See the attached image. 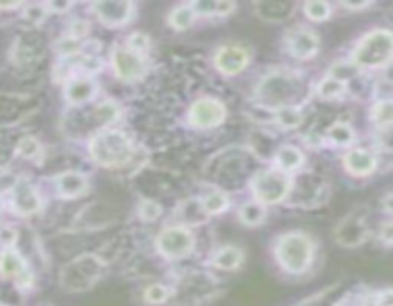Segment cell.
<instances>
[{"mask_svg":"<svg viewBox=\"0 0 393 306\" xmlns=\"http://www.w3.org/2000/svg\"><path fill=\"white\" fill-rule=\"evenodd\" d=\"M393 62V33L387 29H376L368 33L353 52V63L357 67H387Z\"/></svg>","mask_w":393,"mask_h":306,"instance_id":"6da1fadb","label":"cell"},{"mask_svg":"<svg viewBox=\"0 0 393 306\" xmlns=\"http://www.w3.org/2000/svg\"><path fill=\"white\" fill-rule=\"evenodd\" d=\"M313 241L305 234H286L276 244V258L290 274H303L313 263Z\"/></svg>","mask_w":393,"mask_h":306,"instance_id":"7a4b0ae2","label":"cell"},{"mask_svg":"<svg viewBox=\"0 0 393 306\" xmlns=\"http://www.w3.org/2000/svg\"><path fill=\"white\" fill-rule=\"evenodd\" d=\"M90 155L106 167H117L133 155V144L123 132L102 131L90 140Z\"/></svg>","mask_w":393,"mask_h":306,"instance_id":"3957f363","label":"cell"},{"mask_svg":"<svg viewBox=\"0 0 393 306\" xmlns=\"http://www.w3.org/2000/svg\"><path fill=\"white\" fill-rule=\"evenodd\" d=\"M252 187H254L255 197L261 203H279L290 194L292 182H290L288 175L280 169H267L255 175Z\"/></svg>","mask_w":393,"mask_h":306,"instance_id":"277c9868","label":"cell"},{"mask_svg":"<svg viewBox=\"0 0 393 306\" xmlns=\"http://www.w3.org/2000/svg\"><path fill=\"white\" fill-rule=\"evenodd\" d=\"M102 268L104 264L95 256L77 258L75 263L68 264L62 272V285L70 291H85L100 278Z\"/></svg>","mask_w":393,"mask_h":306,"instance_id":"5b68a950","label":"cell"},{"mask_svg":"<svg viewBox=\"0 0 393 306\" xmlns=\"http://www.w3.org/2000/svg\"><path fill=\"white\" fill-rule=\"evenodd\" d=\"M194 247V236L190 231L178 226V228H167L159 234L158 249L167 258H183Z\"/></svg>","mask_w":393,"mask_h":306,"instance_id":"8992f818","label":"cell"},{"mask_svg":"<svg viewBox=\"0 0 393 306\" xmlns=\"http://www.w3.org/2000/svg\"><path fill=\"white\" fill-rule=\"evenodd\" d=\"M188 119L198 129H211V126H219L227 119V109L221 102L213 98H202L190 107Z\"/></svg>","mask_w":393,"mask_h":306,"instance_id":"52a82bcc","label":"cell"},{"mask_svg":"<svg viewBox=\"0 0 393 306\" xmlns=\"http://www.w3.org/2000/svg\"><path fill=\"white\" fill-rule=\"evenodd\" d=\"M112 63H114L115 73L123 81H131V79H139L144 75L146 71V62L139 52L131 50L129 46H119L115 48L112 54Z\"/></svg>","mask_w":393,"mask_h":306,"instance_id":"ba28073f","label":"cell"},{"mask_svg":"<svg viewBox=\"0 0 393 306\" xmlns=\"http://www.w3.org/2000/svg\"><path fill=\"white\" fill-rule=\"evenodd\" d=\"M92 12L106 26H123V23H127L129 19L133 18L134 4L133 2H127V0H104V2L92 4Z\"/></svg>","mask_w":393,"mask_h":306,"instance_id":"9c48e42d","label":"cell"},{"mask_svg":"<svg viewBox=\"0 0 393 306\" xmlns=\"http://www.w3.org/2000/svg\"><path fill=\"white\" fill-rule=\"evenodd\" d=\"M249 52L244 46L238 44H229V46H222L215 54V65L219 67L221 73L225 75H238L249 63Z\"/></svg>","mask_w":393,"mask_h":306,"instance_id":"30bf717a","label":"cell"},{"mask_svg":"<svg viewBox=\"0 0 393 306\" xmlns=\"http://www.w3.org/2000/svg\"><path fill=\"white\" fill-rule=\"evenodd\" d=\"M12 207L14 211L21 214V217L37 213L38 209H41V197H38L37 190L31 184H27V182H18L14 186Z\"/></svg>","mask_w":393,"mask_h":306,"instance_id":"8fae6325","label":"cell"},{"mask_svg":"<svg viewBox=\"0 0 393 306\" xmlns=\"http://www.w3.org/2000/svg\"><path fill=\"white\" fill-rule=\"evenodd\" d=\"M368 238L367 226L357 217H348L340 222L336 228V239L345 247H357Z\"/></svg>","mask_w":393,"mask_h":306,"instance_id":"7c38bea8","label":"cell"},{"mask_svg":"<svg viewBox=\"0 0 393 306\" xmlns=\"http://www.w3.org/2000/svg\"><path fill=\"white\" fill-rule=\"evenodd\" d=\"M288 48L296 58H311L318 50V37L311 29H296L288 35Z\"/></svg>","mask_w":393,"mask_h":306,"instance_id":"4fadbf2b","label":"cell"},{"mask_svg":"<svg viewBox=\"0 0 393 306\" xmlns=\"http://www.w3.org/2000/svg\"><path fill=\"white\" fill-rule=\"evenodd\" d=\"M345 169L355 176L372 175L378 167V159L372 151L368 150H351L343 159Z\"/></svg>","mask_w":393,"mask_h":306,"instance_id":"5bb4252c","label":"cell"},{"mask_svg":"<svg viewBox=\"0 0 393 306\" xmlns=\"http://www.w3.org/2000/svg\"><path fill=\"white\" fill-rule=\"evenodd\" d=\"M87 186H89L87 176L81 175V173H75V170H68V173L56 178L58 194L65 197V200H73V197H79L81 194H85Z\"/></svg>","mask_w":393,"mask_h":306,"instance_id":"9a60e30c","label":"cell"},{"mask_svg":"<svg viewBox=\"0 0 393 306\" xmlns=\"http://www.w3.org/2000/svg\"><path fill=\"white\" fill-rule=\"evenodd\" d=\"M96 82L90 77H75L65 87V98L71 104H85L96 96Z\"/></svg>","mask_w":393,"mask_h":306,"instance_id":"2e32d148","label":"cell"},{"mask_svg":"<svg viewBox=\"0 0 393 306\" xmlns=\"http://www.w3.org/2000/svg\"><path fill=\"white\" fill-rule=\"evenodd\" d=\"M276 167H279L282 173H294V170H298L303 167V153L298 150V148H294V146H284V148H280L279 153H276Z\"/></svg>","mask_w":393,"mask_h":306,"instance_id":"e0dca14e","label":"cell"},{"mask_svg":"<svg viewBox=\"0 0 393 306\" xmlns=\"http://www.w3.org/2000/svg\"><path fill=\"white\" fill-rule=\"evenodd\" d=\"M242 258H244V253H242L240 247L229 245V247H222V249L217 251L211 258V263L221 270H235L240 266Z\"/></svg>","mask_w":393,"mask_h":306,"instance_id":"ac0fdd59","label":"cell"},{"mask_svg":"<svg viewBox=\"0 0 393 306\" xmlns=\"http://www.w3.org/2000/svg\"><path fill=\"white\" fill-rule=\"evenodd\" d=\"M192 8L200 16H229L235 10V4L227 0H198Z\"/></svg>","mask_w":393,"mask_h":306,"instance_id":"d6986e66","label":"cell"},{"mask_svg":"<svg viewBox=\"0 0 393 306\" xmlns=\"http://www.w3.org/2000/svg\"><path fill=\"white\" fill-rule=\"evenodd\" d=\"M26 270V263L19 253L14 249H6L0 255V274L6 278H18Z\"/></svg>","mask_w":393,"mask_h":306,"instance_id":"ffe728a7","label":"cell"},{"mask_svg":"<svg viewBox=\"0 0 393 306\" xmlns=\"http://www.w3.org/2000/svg\"><path fill=\"white\" fill-rule=\"evenodd\" d=\"M273 117L280 126H284V129H296L303 121V111L296 106H282L273 113Z\"/></svg>","mask_w":393,"mask_h":306,"instance_id":"44dd1931","label":"cell"},{"mask_svg":"<svg viewBox=\"0 0 393 306\" xmlns=\"http://www.w3.org/2000/svg\"><path fill=\"white\" fill-rule=\"evenodd\" d=\"M265 207L261 201H249L240 209V220L246 226H259L265 220Z\"/></svg>","mask_w":393,"mask_h":306,"instance_id":"7402d4cb","label":"cell"},{"mask_svg":"<svg viewBox=\"0 0 393 306\" xmlns=\"http://www.w3.org/2000/svg\"><path fill=\"white\" fill-rule=\"evenodd\" d=\"M198 13L194 12V8L190 6H178L175 8L171 12V16H169V23H171L175 29H178V31H184V29H188V27L194 23V19H196Z\"/></svg>","mask_w":393,"mask_h":306,"instance_id":"603a6c76","label":"cell"},{"mask_svg":"<svg viewBox=\"0 0 393 306\" xmlns=\"http://www.w3.org/2000/svg\"><path fill=\"white\" fill-rule=\"evenodd\" d=\"M345 92V82L338 81L336 77H324L321 84H318V96L324 98V100H334V98H340L342 94Z\"/></svg>","mask_w":393,"mask_h":306,"instance_id":"cb8c5ba5","label":"cell"},{"mask_svg":"<svg viewBox=\"0 0 393 306\" xmlns=\"http://www.w3.org/2000/svg\"><path fill=\"white\" fill-rule=\"evenodd\" d=\"M328 140L336 146H349L355 140V132L348 123H336L328 129Z\"/></svg>","mask_w":393,"mask_h":306,"instance_id":"d4e9b609","label":"cell"},{"mask_svg":"<svg viewBox=\"0 0 393 306\" xmlns=\"http://www.w3.org/2000/svg\"><path fill=\"white\" fill-rule=\"evenodd\" d=\"M372 121L380 126L393 125V100L376 102L372 107Z\"/></svg>","mask_w":393,"mask_h":306,"instance_id":"484cf974","label":"cell"},{"mask_svg":"<svg viewBox=\"0 0 393 306\" xmlns=\"http://www.w3.org/2000/svg\"><path fill=\"white\" fill-rule=\"evenodd\" d=\"M229 205V197L222 194V192H211V194L203 200V207H205V211L210 214L222 213V211H227V207Z\"/></svg>","mask_w":393,"mask_h":306,"instance_id":"4316f807","label":"cell"},{"mask_svg":"<svg viewBox=\"0 0 393 306\" xmlns=\"http://www.w3.org/2000/svg\"><path fill=\"white\" fill-rule=\"evenodd\" d=\"M307 18L313 19V21H324L328 19L330 16V4L328 2H323V0H311L303 6Z\"/></svg>","mask_w":393,"mask_h":306,"instance_id":"83f0119b","label":"cell"},{"mask_svg":"<svg viewBox=\"0 0 393 306\" xmlns=\"http://www.w3.org/2000/svg\"><path fill=\"white\" fill-rule=\"evenodd\" d=\"M169 289L165 288V285H159V283H154L150 288L144 291V300H146L148 305H163L169 299Z\"/></svg>","mask_w":393,"mask_h":306,"instance_id":"f1b7e54d","label":"cell"},{"mask_svg":"<svg viewBox=\"0 0 393 306\" xmlns=\"http://www.w3.org/2000/svg\"><path fill=\"white\" fill-rule=\"evenodd\" d=\"M95 117L98 123L108 125V123H112V121H115L119 117V109H117V106L112 104V102H104V104H100V106L95 109Z\"/></svg>","mask_w":393,"mask_h":306,"instance_id":"f546056e","label":"cell"},{"mask_svg":"<svg viewBox=\"0 0 393 306\" xmlns=\"http://www.w3.org/2000/svg\"><path fill=\"white\" fill-rule=\"evenodd\" d=\"M16 151H18V155L26 157V159H31V157H35L38 151H41V144L37 142V138L26 136L19 140Z\"/></svg>","mask_w":393,"mask_h":306,"instance_id":"4dcf8cb0","label":"cell"},{"mask_svg":"<svg viewBox=\"0 0 393 306\" xmlns=\"http://www.w3.org/2000/svg\"><path fill=\"white\" fill-rule=\"evenodd\" d=\"M357 69H359V67H357V65L353 62H351V63H349V62H340V63H336L334 67H332V71H330V75L336 77L338 81L345 82V81H348V79H351V77L355 75Z\"/></svg>","mask_w":393,"mask_h":306,"instance_id":"1f68e13d","label":"cell"},{"mask_svg":"<svg viewBox=\"0 0 393 306\" xmlns=\"http://www.w3.org/2000/svg\"><path fill=\"white\" fill-rule=\"evenodd\" d=\"M161 214V207L152 200H146L140 203V217L144 220H156Z\"/></svg>","mask_w":393,"mask_h":306,"instance_id":"d6a6232c","label":"cell"},{"mask_svg":"<svg viewBox=\"0 0 393 306\" xmlns=\"http://www.w3.org/2000/svg\"><path fill=\"white\" fill-rule=\"evenodd\" d=\"M148 46H150V38L144 33H134L129 37V48L131 50L142 54L144 50H148Z\"/></svg>","mask_w":393,"mask_h":306,"instance_id":"836d02e7","label":"cell"},{"mask_svg":"<svg viewBox=\"0 0 393 306\" xmlns=\"http://www.w3.org/2000/svg\"><path fill=\"white\" fill-rule=\"evenodd\" d=\"M14 244H16V231L12 228H0V245L10 249Z\"/></svg>","mask_w":393,"mask_h":306,"instance_id":"e575fe53","label":"cell"},{"mask_svg":"<svg viewBox=\"0 0 393 306\" xmlns=\"http://www.w3.org/2000/svg\"><path fill=\"white\" fill-rule=\"evenodd\" d=\"M58 50L65 54V56H71V54H75L79 48H77L75 38H68V40H62V43L58 44Z\"/></svg>","mask_w":393,"mask_h":306,"instance_id":"d590c367","label":"cell"},{"mask_svg":"<svg viewBox=\"0 0 393 306\" xmlns=\"http://www.w3.org/2000/svg\"><path fill=\"white\" fill-rule=\"evenodd\" d=\"M380 238H382V241H384V244L393 245V220H389V222H386V224L382 226Z\"/></svg>","mask_w":393,"mask_h":306,"instance_id":"8d00e7d4","label":"cell"},{"mask_svg":"<svg viewBox=\"0 0 393 306\" xmlns=\"http://www.w3.org/2000/svg\"><path fill=\"white\" fill-rule=\"evenodd\" d=\"M376 300H378L382 306H393V289H384V291H380V293L376 295Z\"/></svg>","mask_w":393,"mask_h":306,"instance_id":"74e56055","label":"cell"},{"mask_svg":"<svg viewBox=\"0 0 393 306\" xmlns=\"http://www.w3.org/2000/svg\"><path fill=\"white\" fill-rule=\"evenodd\" d=\"M46 8L45 6H31L27 10V18L31 19V21H41V19L45 18Z\"/></svg>","mask_w":393,"mask_h":306,"instance_id":"f35d334b","label":"cell"},{"mask_svg":"<svg viewBox=\"0 0 393 306\" xmlns=\"http://www.w3.org/2000/svg\"><path fill=\"white\" fill-rule=\"evenodd\" d=\"M48 8H50V10H58V12H64V10L70 8V4H68V2H62V4L54 2V4H48Z\"/></svg>","mask_w":393,"mask_h":306,"instance_id":"ab89813d","label":"cell"},{"mask_svg":"<svg viewBox=\"0 0 393 306\" xmlns=\"http://www.w3.org/2000/svg\"><path fill=\"white\" fill-rule=\"evenodd\" d=\"M343 6L349 8V10H361V8L368 6V2H359V4H351V2H343Z\"/></svg>","mask_w":393,"mask_h":306,"instance_id":"60d3db41","label":"cell"},{"mask_svg":"<svg viewBox=\"0 0 393 306\" xmlns=\"http://www.w3.org/2000/svg\"><path fill=\"white\" fill-rule=\"evenodd\" d=\"M361 306H382L378 300H376V297H372V299H367L365 302H362Z\"/></svg>","mask_w":393,"mask_h":306,"instance_id":"b9f144b4","label":"cell"},{"mask_svg":"<svg viewBox=\"0 0 393 306\" xmlns=\"http://www.w3.org/2000/svg\"><path fill=\"white\" fill-rule=\"evenodd\" d=\"M0 209H2V201H0Z\"/></svg>","mask_w":393,"mask_h":306,"instance_id":"7bdbcfd3","label":"cell"},{"mask_svg":"<svg viewBox=\"0 0 393 306\" xmlns=\"http://www.w3.org/2000/svg\"><path fill=\"white\" fill-rule=\"evenodd\" d=\"M340 306H345V305H340Z\"/></svg>","mask_w":393,"mask_h":306,"instance_id":"ee69618b","label":"cell"}]
</instances>
